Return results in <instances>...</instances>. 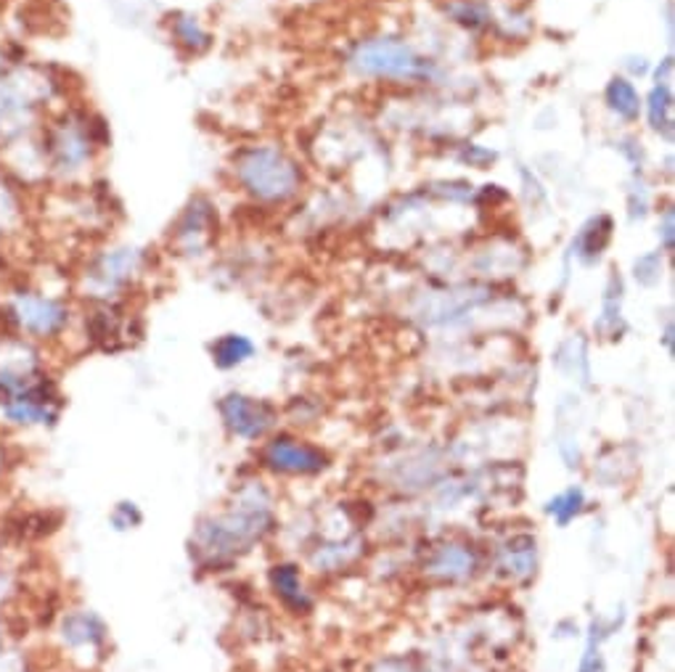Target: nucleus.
I'll return each instance as SVG.
<instances>
[{"instance_id": "obj_1", "label": "nucleus", "mask_w": 675, "mask_h": 672, "mask_svg": "<svg viewBox=\"0 0 675 672\" xmlns=\"http://www.w3.org/2000/svg\"><path fill=\"white\" fill-rule=\"evenodd\" d=\"M270 522L274 520H270L268 498L262 495V490H247L239 506L199 524L197 553L212 564L231 559L239 551H249V545L260 541L270 530Z\"/></svg>"}, {"instance_id": "obj_2", "label": "nucleus", "mask_w": 675, "mask_h": 672, "mask_svg": "<svg viewBox=\"0 0 675 672\" xmlns=\"http://www.w3.org/2000/svg\"><path fill=\"white\" fill-rule=\"evenodd\" d=\"M96 125H90L88 115L80 111H64L59 120L43 125L40 130V154H43L46 172L59 178H75L93 159L99 141L93 136Z\"/></svg>"}, {"instance_id": "obj_3", "label": "nucleus", "mask_w": 675, "mask_h": 672, "mask_svg": "<svg viewBox=\"0 0 675 672\" xmlns=\"http://www.w3.org/2000/svg\"><path fill=\"white\" fill-rule=\"evenodd\" d=\"M236 178L260 201H287L299 191L302 172L284 151L255 146L236 157Z\"/></svg>"}, {"instance_id": "obj_4", "label": "nucleus", "mask_w": 675, "mask_h": 672, "mask_svg": "<svg viewBox=\"0 0 675 672\" xmlns=\"http://www.w3.org/2000/svg\"><path fill=\"white\" fill-rule=\"evenodd\" d=\"M9 332L22 336L27 342H51L59 339L69 328L72 310L64 299L38 289H19L0 307Z\"/></svg>"}, {"instance_id": "obj_5", "label": "nucleus", "mask_w": 675, "mask_h": 672, "mask_svg": "<svg viewBox=\"0 0 675 672\" xmlns=\"http://www.w3.org/2000/svg\"><path fill=\"white\" fill-rule=\"evenodd\" d=\"M350 67L360 77L377 80H429L435 77V65L398 38H371L355 46Z\"/></svg>"}, {"instance_id": "obj_6", "label": "nucleus", "mask_w": 675, "mask_h": 672, "mask_svg": "<svg viewBox=\"0 0 675 672\" xmlns=\"http://www.w3.org/2000/svg\"><path fill=\"white\" fill-rule=\"evenodd\" d=\"M143 255L141 249H111L101 251L93 263L82 273V286L96 303H111L125 286L133 284V278L141 273Z\"/></svg>"}, {"instance_id": "obj_7", "label": "nucleus", "mask_w": 675, "mask_h": 672, "mask_svg": "<svg viewBox=\"0 0 675 672\" xmlns=\"http://www.w3.org/2000/svg\"><path fill=\"white\" fill-rule=\"evenodd\" d=\"M220 416L236 437L257 439L276 422V411L268 403L247 395H226L220 401Z\"/></svg>"}, {"instance_id": "obj_8", "label": "nucleus", "mask_w": 675, "mask_h": 672, "mask_svg": "<svg viewBox=\"0 0 675 672\" xmlns=\"http://www.w3.org/2000/svg\"><path fill=\"white\" fill-rule=\"evenodd\" d=\"M262 458L270 468L284 474H318L329 466V458H326L321 447L299 443V439L287 437V434L270 439Z\"/></svg>"}, {"instance_id": "obj_9", "label": "nucleus", "mask_w": 675, "mask_h": 672, "mask_svg": "<svg viewBox=\"0 0 675 672\" xmlns=\"http://www.w3.org/2000/svg\"><path fill=\"white\" fill-rule=\"evenodd\" d=\"M56 635H59L61 646L69 651H93V654H101L109 641V627L90 609H69V612L59 617Z\"/></svg>"}, {"instance_id": "obj_10", "label": "nucleus", "mask_w": 675, "mask_h": 672, "mask_svg": "<svg viewBox=\"0 0 675 672\" xmlns=\"http://www.w3.org/2000/svg\"><path fill=\"white\" fill-rule=\"evenodd\" d=\"M212 228V213L207 207V201H191V207L186 209L183 217H180L178 228H176V241L183 251L193 255L201 247V239L207 236V230Z\"/></svg>"}, {"instance_id": "obj_11", "label": "nucleus", "mask_w": 675, "mask_h": 672, "mask_svg": "<svg viewBox=\"0 0 675 672\" xmlns=\"http://www.w3.org/2000/svg\"><path fill=\"white\" fill-rule=\"evenodd\" d=\"M427 570L443 580H464L475 570V556L464 545H443L433 556Z\"/></svg>"}, {"instance_id": "obj_12", "label": "nucleus", "mask_w": 675, "mask_h": 672, "mask_svg": "<svg viewBox=\"0 0 675 672\" xmlns=\"http://www.w3.org/2000/svg\"><path fill=\"white\" fill-rule=\"evenodd\" d=\"M270 585H274L278 599H281L287 606L295 609V612H308L310 609V599L305 596L302 583H299L297 566L276 564L274 570H270Z\"/></svg>"}, {"instance_id": "obj_13", "label": "nucleus", "mask_w": 675, "mask_h": 672, "mask_svg": "<svg viewBox=\"0 0 675 672\" xmlns=\"http://www.w3.org/2000/svg\"><path fill=\"white\" fill-rule=\"evenodd\" d=\"M210 353H212V360L218 368H236V366H241L247 358H252L255 345L241 334H226V336H220L218 342H212Z\"/></svg>"}, {"instance_id": "obj_14", "label": "nucleus", "mask_w": 675, "mask_h": 672, "mask_svg": "<svg viewBox=\"0 0 675 672\" xmlns=\"http://www.w3.org/2000/svg\"><path fill=\"white\" fill-rule=\"evenodd\" d=\"M609 239H612V220L609 217H596V220H590L588 226L580 230V236H577V255H580L586 263H594L602 257V251L607 249Z\"/></svg>"}, {"instance_id": "obj_15", "label": "nucleus", "mask_w": 675, "mask_h": 672, "mask_svg": "<svg viewBox=\"0 0 675 672\" xmlns=\"http://www.w3.org/2000/svg\"><path fill=\"white\" fill-rule=\"evenodd\" d=\"M607 103L612 111L623 117V120H636L638 111H642V98H638L633 82L625 77H615L607 86Z\"/></svg>"}, {"instance_id": "obj_16", "label": "nucleus", "mask_w": 675, "mask_h": 672, "mask_svg": "<svg viewBox=\"0 0 675 672\" xmlns=\"http://www.w3.org/2000/svg\"><path fill=\"white\" fill-rule=\"evenodd\" d=\"M172 34L183 48H189L191 53H201L207 46H210V34L205 32V27L199 24L197 17L191 13H178L172 19Z\"/></svg>"}, {"instance_id": "obj_17", "label": "nucleus", "mask_w": 675, "mask_h": 672, "mask_svg": "<svg viewBox=\"0 0 675 672\" xmlns=\"http://www.w3.org/2000/svg\"><path fill=\"white\" fill-rule=\"evenodd\" d=\"M649 122L654 130L671 136L673 132V90L659 82L649 93Z\"/></svg>"}, {"instance_id": "obj_18", "label": "nucleus", "mask_w": 675, "mask_h": 672, "mask_svg": "<svg viewBox=\"0 0 675 672\" xmlns=\"http://www.w3.org/2000/svg\"><path fill=\"white\" fill-rule=\"evenodd\" d=\"M583 503H586V495H583V490L580 487H569L562 495H556L554 501H548L546 511L552 516H556V522H559L562 527H565L567 522H573L575 516L580 514Z\"/></svg>"}, {"instance_id": "obj_19", "label": "nucleus", "mask_w": 675, "mask_h": 672, "mask_svg": "<svg viewBox=\"0 0 675 672\" xmlns=\"http://www.w3.org/2000/svg\"><path fill=\"white\" fill-rule=\"evenodd\" d=\"M621 294H623L621 278L612 276L607 294H604V313H602V320H598V332H607L609 326H615L617 320H621V299H623Z\"/></svg>"}, {"instance_id": "obj_20", "label": "nucleus", "mask_w": 675, "mask_h": 672, "mask_svg": "<svg viewBox=\"0 0 675 672\" xmlns=\"http://www.w3.org/2000/svg\"><path fill=\"white\" fill-rule=\"evenodd\" d=\"M109 522H111V527H115L117 532L136 530V527H141L143 514H141V508H138L133 501H122V503H117L115 508H111Z\"/></svg>"}, {"instance_id": "obj_21", "label": "nucleus", "mask_w": 675, "mask_h": 672, "mask_svg": "<svg viewBox=\"0 0 675 672\" xmlns=\"http://www.w3.org/2000/svg\"><path fill=\"white\" fill-rule=\"evenodd\" d=\"M450 13H454L456 22H461L466 27H483L487 19H490L485 6L471 3V0H458V3L450 6Z\"/></svg>"}, {"instance_id": "obj_22", "label": "nucleus", "mask_w": 675, "mask_h": 672, "mask_svg": "<svg viewBox=\"0 0 675 672\" xmlns=\"http://www.w3.org/2000/svg\"><path fill=\"white\" fill-rule=\"evenodd\" d=\"M633 273H636L638 284H644V286L657 284L659 276H663V257L659 255L638 257L636 265H633Z\"/></svg>"}, {"instance_id": "obj_23", "label": "nucleus", "mask_w": 675, "mask_h": 672, "mask_svg": "<svg viewBox=\"0 0 675 672\" xmlns=\"http://www.w3.org/2000/svg\"><path fill=\"white\" fill-rule=\"evenodd\" d=\"M461 159H464V162H469V165L483 167V165H487V162H493V159H496V154L479 149V146H469V149H466V151L461 154Z\"/></svg>"}, {"instance_id": "obj_24", "label": "nucleus", "mask_w": 675, "mask_h": 672, "mask_svg": "<svg viewBox=\"0 0 675 672\" xmlns=\"http://www.w3.org/2000/svg\"><path fill=\"white\" fill-rule=\"evenodd\" d=\"M11 593H13V577L9 575V572L0 570V606L11 599Z\"/></svg>"}, {"instance_id": "obj_25", "label": "nucleus", "mask_w": 675, "mask_h": 672, "mask_svg": "<svg viewBox=\"0 0 675 672\" xmlns=\"http://www.w3.org/2000/svg\"><path fill=\"white\" fill-rule=\"evenodd\" d=\"M663 236H665V247H667V249H673V209H667V213H665Z\"/></svg>"}, {"instance_id": "obj_26", "label": "nucleus", "mask_w": 675, "mask_h": 672, "mask_svg": "<svg viewBox=\"0 0 675 672\" xmlns=\"http://www.w3.org/2000/svg\"><path fill=\"white\" fill-rule=\"evenodd\" d=\"M6 639H9V622H6L3 614H0V654L6 651Z\"/></svg>"}, {"instance_id": "obj_27", "label": "nucleus", "mask_w": 675, "mask_h": 672, "mask_svg": "<svg viewBox=\"0 0 675 672\" xmlns=\"http://www.w3.org/2000/svg\"><path fill=\"white\" fill-rule=\"evenodd\" d=\"M3 474H6V451L0 447V477H3Z\"/></svg>"}, {"instance_id": "obj_28", "label": "nucleus", "mask_w": 675, "mask_h": 672, "mask_svg": "<svg viewBox=\"0 0 675 672\" xmlns=\"http://www.w3.org/2000/svg\"><path fill=\"white\" fill-rule=\"evenodd\" d=\"M13 672H24V670H13Z\"/></svg>"}]
</instances>
